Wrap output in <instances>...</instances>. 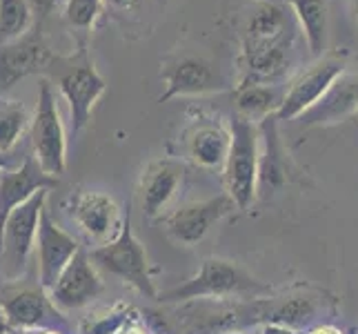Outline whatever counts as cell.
<instances>
[{"label": "cell", "instance_id": "obj_1", "mask_svg": "<svg viewBox=\"0 0 358 334\" xmlns=\"http://www.w3.org/2000/svg\"><path fill=\"white\" fill-rule=\"evenodd\" d=\"M299 27L289 5L258 0L245 29L243 83L276 85L289 69V52Z\"/></svg>", "mask_w": 358, "mask_h": 334}, {"label": "cell", "instance_id": "obj_2", "mask_svg": "<svg viewBox=\"0 0 358 334\" xmlns=\"http://www.w3.org/2000/svg\"><path fill=\"white\" fill-rule=\"evenodd\" d=\"M45 69L52 74L60 94L69 103L71 132L80 134L92 120L96 103L107 92L105 78L98 74L94 60L90 58L85 47H80L71 56H52Z\"/></svg>", "mask_w": 358, "mask_h": 334}, {"label": "cell", "instance_id": "obj_3", "mask_svg": "<svg viewBox=\"0 0 358 334\" xmlns=\"http://www.w3.org/2000/svg\"><path fill=\"white\" fill-rule=\"evenodd\" d=\"M269 286L263 281L247 274L236 263H229L225 258H205L199 274L180 286L165 290L158 294L160 303H182L194 299H223V296L236 294H265Z\"/></svg>", "mask_w": 358, "mask_h": 334}, {"label": "cell", "instance_id": "obj_4", "mask_svg": "<svg viewBox=\"0 0 358 334\" xmlns=\"http://www.w3.org/2000/svg\"><path fill=\"white\" fill-rule=\"evenodd\" d=\"M231 145L225 160V188L238 209H247L258 194V123L236 114L229 123Z\"/></svg>", "mask_w": 358, "mask_h": 334}, {"label": "cell", "instance_id": "obj_5", "mask_svg": "<svg viewBox=\"0 0 358 334\" xmlns=\"http://www.w3.org/2000/svg\"><path fill=\"white\" fill-rule=\"evenodd\" d=\"M94 265L103 267L109 274L122 279L134 290H138L147 299L158 301V292L154 288V281L150 277V265H147V254L141 241L136 239L131 230V212L127 205V214L122 218V228L114 241L105 245H98L90 252Z\"/></svg>", "mask_w": 358, "mask_h": 334}, {"label": "cell", "instance_id": "obj_6", "mask_svg": "<svg viewBox=\"0 0 358 334\" xmlns=\"http://www.w3.org/2000/svg\"><path fill=\"white\" fill-rule=\"evenodd\" d=\"M47 192H36L31 199L11 209V214L0 228V256H3L5 277L9 281H18L31 252L36 250V237H38L41 214L47 207Z\"/></svg>", "mask_w": 358, "mask_h": 334}, {"label": "cell", "instance_id": "obj_7", "mask_svg": "<svg viewBox=\"0 0 358 334\" xmlns=\"http://www.w3.org/2000/svg\"><path fill=\"white\" fill-rule=\"evenodd\" d=\"M31 150L45 174L58 179L67 169V136L52 83L41 81L38 101L31 118Z\"/></svg>", "mask_w": 358, "mask_h": 334}, {"label": "cell", "instance_id": "obj_8", "mask_svg": "<svg viewBox=\"0 0 358 334\" xmlns=\"http://www.w3.org/2000/svg\"><path fill=\"white\" fill-rule=\"evenodd\" d=\"M165 92L158 103H167L178 96H203L229 90V81L220 69L201 56H180L163 69Z\"/></svg>", "mask_w": 358, "mask_h": 334}, {"label": "cell", "instance_id": "obj_9", "mask_svg": "<svg viewBox=\"0 0 358 334\" xmlns=\"http://www.w3.org/2000/svg\"><path fill=\"white\" fill-rule=\"evenodd\" d=\"M343 74H345V60L336 56H327L323 60H318V63L312 65L307 71H303L301 76L289 85L285 96H282V105L276 111L278 123L294 120L303 116L305 111H310Z\"/></svg>", "mask_w": 358, "mask_h": 334}, {"label": "cell", "instance_id": "obj_10", "mask_svg": "<svg viewBox=\"0 0 358 334\" xmlns=\"http://www.w3.org/2000/svg\"><path fill=\"white\" fill-rule=\"evenodd\" d=\"M78 241L67 234L47 212L41 214L38 237H36V263H38V286L43 290H52L58 277L71 263V258L78 254Z\"/></svg>", "mask_w": 358, "mask_h": 334}, {"label": "cell", "instance_id": "obj_11", "mask_svg": "<svg viewBox=\"0 0 358 334\" xmlns=\"http://www.w3.org/2000/svg\"><path fill=\"white\" fill-rule=\"evenodd\" d=\"M234 209H238V207L234 203L231 196L218 194L214 199L196 201V203L178 207L176 212H171L165 218V228H167V234L176 243L196 245L207 237V232L212 230L220 218L231 214Z\"/></svg>", "mask_w": 358, "mask_h": 334}, {"label": "cell", "instance_id": "obj_12", "mask_svg": "<svg viewBox=\"0 0 358 334\" xmlns=\"http://www.w3.org/2000/svg\"><path fill=\"white\" fill-rule=\"evenodd\" d=\"M71 218L78 223V228L87 234L90 241L105 245L118 237L122 228L120 209L116 201L105 192L96 190H78L71 194L69 203Z\"/></svg>", "mask_w": 358, "mask_h": 334}, {"label": "cell", "instance_id": "obj_13", "mask_svg": "<svg viewBox=\"0 0 358 334\" xmlns=\"http://www.w3.org/2000/svg\"><path fill=\"white\" fill-rule=\"evenodd\" d=\"M103 292V281L98 277L96 265L87 250H78L71 263L58 277L56 286L49 290V299L58 310H80L90 305L98 294Z\"/></svg>", "mask_w": 358, "mask_h": 334}, {"label": "cell", "instance_id": "obj_14", "mask_svg": "<svg viewBox=\"0 0 358 334\" xmlns=\"http://www.w3.org/2000/svg\"><path fill=\"white\" fill-rule=\"evenodd\" d=\"M52 56L54 54L47 49L41 34L36 32L24 34L14 43L0 45V94L9 92L29 74L45 69Z\"/></svg>", "mask_w": 358, "mask_h": 334}, {"label": "cell", "instance_id": "obj_15", "mask_svg": "<svg viewBox=\"0 0 358 334\" xmlns=\"http://www.w3.org/2000/svg\"><path fill=\"white\" fill-rule=\"evenodd\" d=\"M5 321L11 330L22 332H38L52 323V319L58 316V307L49 299L47 290L38 288H14L5 290L0 299Z\"/></svg>", "mask_w": 358, "mask_h": 334}, {"label": "cell", "instance_id": "obj_16", "mask_svg": "<svg viewBox=\"0 0 358 334\" xmlns=\"http://www.w3.org/2000/svg\"><path fill=\"white\" fill-rule=\"evenodd\" d=\"M54 185L56 179L45 174L34 156H24L22 163L14 169H5L0 176V228L11 214V209L31 199L36 192L49 190Z\"/></svg>", "mask_w": 358, "mask_h": 334}, {"label": "cell", "instance_id": "obj_17", "mask_svg": "<svg viewBox=\"0 0 358 334\" xmlns=\"http://www.w3.org/2000/svg\"><path fill=\"white\" fill-rule=\"evenodd\" d=\"M258 192L269 194L287 179V160L278 136V118L269 116L258 123Z\"/></svg>", "mask_w": 358, "mask_h": 334}, {"label": "cell", "instance_id": "obj_18", "mask_svg": "<svg viewBox=\"0 0 358 334\" xmlns=\"http://www.w3.org/2000/svg\"><path fill=\"white\" fill-rule=\"evenodd\" d=\"M182 179V167L174 160H156L145 169L141 181V196H143V212L145 216L156 218L167 203L174 199V194Z\"/></svg>", "mask_w": 358, "mask_h": 334}, {"label": "cell", "instance_id": "obj_19", "mask_svg": "<svg viewBox=\"0 0 358 334\" xmlns=\"http://www.w3.org/2000/svg\"><path fill=\"white\" fill-rule=\"evenodd\" d=\"M354 109H358V76L343 74L329 92L310 111H305L303 120H307V125H329L350 116Z\"/></svg>", "mask_w": 358, "mask_h": 334}, {"label": "cell", "instance_id": "obj_20", "mask_svg": "<svg viewBox=\"0 0 358 334\" xmlns=\"http://www.w3.org/2000/svg\"><path fill=\"white\" fill-rule=\"evenodd\" d=\"M231 145V132L220 123H199L187 141V150L194 163L207 169L225 167V160Z\"/></svg>", "mask_w": 358, "mask_h": 334}, {"label": "cell", "instance_id": "obj_21", "mask_svg": "<svg viewBox=\"0 0 358 334\" xmlns=\"http://www.w3.org/2000/svg\"><path fill=\"white\" fill-rule=\"evenodd\" d=\"M278 3H285L292 7L312 56H323L329 36L327 0H278Z\"/></svg>", "mask_w": 358, "mask_h": 334}, {"label": "cell", "instance_id": "obj_22", "mask_svg": "<svg viewBox=\"0 0 358 334\" xmlns=\"http://www.w3.org/2000/svg\"><path fill=\"white\" fill-rule=\"evenodd\" d=\"M282 96L276 85L263 83H241L236 90V109L247 120L261 123L269 116H276V111L282 105Z\"/></svg>", "mask_w": 358, "mask_h": 334}, {"label": "cell", "instance_id": "obj_23", "mask_svg": "<svg viewBox=\"0 0 358 334\" xmlns=\"http://www.w3.org/2000/svg\"><path fill=\"white\" fill-rule=\"evenodd\" d=\"M34 11L27 0H0V45L14 43L31 32Z\"/></svg>", "mask_w": 358, "mask_h": 334}, {"label": "cell", "instance_id": "obj_24", "mask_svg": "<svg viewBox=\"0 0 358 334\" xmlns=\"http://www.w3.org/2000/svg\"><path fill=\"white\" fill-rule=\"evenodd\" d=\"M27 127H29L27 107L18 101L0 98V152L11 154V150L18 145Z\"/></svg>", "mask_w": 358, "mask_h": 334}, {"label": "cell", "instance_id": "obj_25", "mask_svg": "<svg viewBox=\"0 0 358 334\" xmlns=\"http://www.w3.org/2000/svg\"><path fill=\"white\" fill-rule=\"evenodd\" d=\"M316 316V303L307 296H294V299L282 301L269 312L267 321L269 323H278L292 330H301L305 326H310Z\"/></svg>", "mask_w": 358, "mask_h": 334}, {"label": "cell", "instance_id": "obj_26", "mask_svg": "<svg viewBox=\"0 0 358 334\" xmlns=\"http://www.w3.org/2000/svg\"><path fill=\"white\" fill-rule=\"evenodd\" d=\"M101 11L103 0H65V18L73 29H92Z\"/></svg>", "mask_w": 358, "mask_h": 334}, {"label": "cell", "instance_id": "obj_27", "mask_svg": "<svg viewBox=\"0 0 358 334\" xmlns=\"http://www.w3.org/2000/svg\"><path fill=\"white\" fill-rule=\"evenodd\" d=\"M29 3V7H31V11L34 14H41V16H47L49 11H52L60 0H27Z\"/></svg>", "mask_w": 358, "mask_h": 334}, {"label": "cell", "instance_id": "obj_28", "mask_svg": "<svg viewBox=\"0 0 358 334\" xmlns=\"http://www.w3.org/2000/svg\"><path fill=\"white\" fill-rule=\"evenodd\" d=\"M120 334H152L150 330H147L138 319H129L127 323H125V328H122V332Z\"/></svg>", "mask_w": 358, "mask_h": 334}, {"label": "cell", "instance_id": "obj_29", "mask_svg": "<svg viewBox=\"0 0 358 334\" xmlns=\"http://www.w3.org/2000/svg\"><path fill=\"white\" fill-rule=\"evenodd\" d=\"M261 334H301V332L292 330V328H285V326H278V323H267Z\"/></svg>", "mask_w": 358, "mask_h": 334}, {"label": "cell", "instance_id": "obj_30", "mask_svg": "<svg viewBox=\"0 0 358 334\" xmlns=\"http://www.w3.org/2000/svg\"><path fill=\"white\" fill-rule=\"evenodd\" d=\"M307 334H343V330H338L336 326H316Z\"/></svg>", "mask_w": 358, "mask_h": 334}, {"label": "cell", "instance_id": "obj_31", "mask_svg": "<svg viewBox=\"0 0 358 334\" xmlns=\"http://www.w3.org/2000/svg\"><path fill=\"white\" fill-rule=\"evenodd\" d=\"M105 3H109L112 7H118V9H131L134 5H138L141 0H105Z\"/></svg>", "mask_w": 358, "mask_h": 334}, {"label": "cell", "instance_id": "obj_32", "mask_svg": "<svg viewBox=\"0 0 358 334\" xmlns=\"http://www.w3.org/2000/svg\"><path fill=\"white\" fill-rule=\"evenodd\" d=\"M14 167H18V165L11 160V156L5 154V152H0V169H14Z\"/></svg>", "mask_w": 358, "mask_h": 334}, {"label": "cell", "instance_id": "obj_33", "mask_svg": "<svg viewBox=\"0 0 358 334\" xmlns=\"http://www.w3.org/2000/svg\"><path fill=\"white\" fill-rule=\"evenodd\" d=\"M0 334H11V326L5 319H0Z\"/></svg>", "mask_w": 358, "mask_h": 334}, {"label": "cell", "instance_id": "obj_34", "mask_svg": "<svg viewBox=\"0 0 358 334\" xmlns=\"http://www.w3.org/2000/svg\"><path fill=\"white\" fill-rule=\"evenodd\" d=\"M354 11H356V20H358V0H354Z\"/></svg>", "mask_w": 358, "mask_h": 334}, {"label": "cell", "instance_id": "obj_35", "mask_svg": "<svg viewBox=\"0 0 358 334\" xmlns=\"http://www.w3.org/2000/svg\"><path fill=\"white\" fill-rule=\"evenodd\" d=\"M223 334H243V332H223Z\"/></svg>", "mask_w": 358, "mask_h": 334}, {"label": "cell", "instance_id": "obj_36", "mask_svg": "<svg viewBox=\"0 0 358 334\" xmlns=\"http://www.w3.org/2000/svg\"><path fill=\"white\" fill-rule=\"evenodd\" d=\"M0 319H5V314H3V307H0Z\"/></svg>", "mask_w": 358, "mask_h": 334}, {"label": "cell", "instance_id": "obj_37", "mask_svg": "<svg viewBox=\"0 0 358 334\" xmlns=\"http://www.w3.org/2000/svg\"><path fill=\"white\" fill-rule=\"evenodd\" d=\"M3 172H5V169H0V176H3Z\"/></svg>", "mask_w": 358, "mask_h": 334}]
</instances>
